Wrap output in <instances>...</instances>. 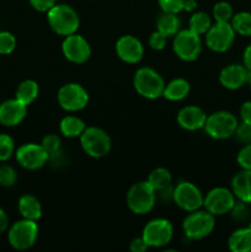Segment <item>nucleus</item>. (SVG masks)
Returning <instances> with one entry per match:
<instances>
[{
    "label": "nucleus",
    "mask_w": 251,
    "mask_h": 252,
    "mask_svg": "<svg viewBox=\"0 0 251 252\" xmlns=\"http://www.w3.org/2000/svg\"><path fill=\"white\" fill-rule=\"evenodd\" d=\"M47 19L51 29L61 36H69L75 33L79 29L78 14L71 6L65 4H56L48 12Z\"/></svg>",
    "instance_id": "nucleus-1"
},
{
    "label": "nucleus",
    "mask_w": 251,
    "mask_h": 252,
    "mask_svg": "<svg viewBox=\"0 0 251 252\" xmlns=\"http://www.w3.org/2000/svg\"><path fill=\"white\" fill-rule=\"evenodd\" d=\"M157 202V192L149 182H138L129 189L127 193L128 208L135 214H147L154 208Z\"/></svg>",
    "instance_id": "nucleus-2"
},
{
    "label": "nucleus",
    "mask_w": 251,
    "mask_h": 252,
    "mask_svg": "<svg viewBox=\"0 0 251 252\" xmlns=\"http://www.w3.org/2000/svg\"><path fill=\"white\" fill-rule=\"evenodd\" d=\"M134 88L140 96L154 100L164 94L165 81L161 75L153 69L140 68L134 75Z\"/></svg>",
    "instance_id": "nucleus-3"
},
{
    "label": "nucleus",
    "mask_w": 251,
    "mask_h": 252,
    "mask_svg": "<svg viewBox=\"0 0 251 252\" xmlns=\"http://www.w3.org/2000/svg\"><path fill=\"white\" fill-rule=\"evenodd\" d=\"M38 236V225L34 220L22 219L16 221L7 233L9 243L15 250H29L34 245Z\"/></svg>",
    "instance_id": "nucleus-4"
},
{
    "label": "nucleus",
    "mask_w": 251,
    "mask_h": 252,
    "mask_svg": "<svg viewBox=\"0 0 251 252\" xmlns=\"http://www.w3.org/2000/svg\"><path fill=\"white\" fill-rule=\"evenodd\" d=\"M216 219L208 211H193L185 218L182 228L187 238L192 240H201L213 231Z\"/></svg>",
    "instance_id": "nucleus-5"
},
{
    "label": "nucleus",
    "mask_w": 251,
    "mask_h": 252,
    "mask_svg": "<svg viewBox=\"0 0 251 252\" xmlns=\"http://www.w3.org/2000/svg\"><path fill=\"white\" fill-rule=\"evenodd\" d=\"M238 125V120L231 112L217 111V112L212 113L209 117H207L204 129L209 137L220 140L234 135Z\"/></svg>",
    "instance_id": "nucleus-6"
},
{
    "label": "nucleus",
    "mask_w": 251,
    "mask_h": 252,
    "mask_svg": "<svg viewBox=\"0 0 251 252\" xmlns=\"http://www.w3.org/2000/svg\"><path fill=\"white\" fill-rule=\"evenodd\" d=\"M80 143L84 152L93 158H103L111 150V138L98 127L85 128L80 135Z\"/></svg>",
    "instance_id": "nucleus-7"
},
{
    "label": "nucleus",
    "mask_w": 251,
    "mask_h": 252,
    "mask_svg": "<svg viewBox=\"0 0 251 252\" xmlns=\"http://www.w3.org/2000/svg\"><path fill=\"white\" fill-rule=\"evenodd\" d=\"M174 52L185 62L196 61L202 51L201 36L191 30H182L175 34Z\"/></svg>",
    "instance_id": "nucleus-8"
},
{
    "label": "nucleus",
    "mask_w": 251,
    "mask_h": 252,
    "mask_svg": "<svg viewBox=\"0 0 251 252\" xmlns=\"http://www.w3.org/2000/svg\"><path fill=\"white\" fill-rule=\"evenodd\" d=\"M235 41V31L230 22H216L206 33V44L217 53L226 52Z\"/></svg>",
    "instance_id": "nucleus-9"
},
{
    "label": "nucleus",
    "mask_w": 251,
    "mask_h": 252,
    "mask_svg": "<svg viewBox=\"0 0 251 252\" xmlns=\"http://www.w3.org/2000/svg\"><path fill=\"white\" fill-rule=\"evenodd\" d=\"M174 229L171 223L166 219L157 218L149 221L143 229L142 238L149 248H161L171 241Z\"/></svg>",
    "instance_id": "nucleus-10"
},
{
    "label": "nucleus",
    "mask_w": 251,
    "mask_h": 252,
    "mask_svg": "<svg viewBox=\"0 0 251 252\" xmlns=\"http://www.w3.org/2000/svg\"><path fill=\"white\" fill-rule=\"evenodd\" d=\"M58 102L62 108L69 112L83 110L89 102V94L81 85L75 83L65 84L58 91Z\"/></svg>",
    "instance_id": "nucleus-11"
},
{
    "label": "nucleus",
    "mask_w": 251,
    "mask_h": 252,
    "mask_svg": "<svg viewBox=\"0 0 251 252\" xmlns=\"http://www.w3.org/2000/svg\"><path fill=\"white\" fill-rule=\"evenodd\" d=\"M235 202L236 199L233 191L224 189V187H216L207 193L203 201V206L206 211L216 217L230 213Z\"/></svg>",
    "instance_id": "nucleus-12"
},
{
    "label": "nucleus",
    "mask_w": 251,
    "mask_h": 252,
    "mask_svg": "<svg viewBox=\"0 0 251 252\" xmlns=\"http://www.w3.org/2000/svg\"><path fill=\"white\" fill-rule=\"evenodd\" d=\"M172 199L180 208L186 212H193L203 206V194L191 182H180L174 189Z\"/></svg>",
    "instance_id": "nucleus-13"
},
{
    "label": "nucleus",
    "mask_w": 251,
    "mask_h": 252,
    "mask_svg": "<svg viewBox=\"0 0 251 252\" xmlns=\"http://www.w3.org/2000/svg\"><path fill=\"white\" fill-rule=\"evenodd\" d=\"M48 153L42 144L29 143L24 144L16 150V160L22 167L27 170L41 169L48 161Z\"/></svg>",
    "instance_id": "nucleus-14"
},
{
    "label": "nucleus",
    "mask_w": 251,
    "mask_h": 252,
    "mask_svg": "<svg viewBox=\"0 0 251 252\" xmlns=\"http://www.w3.org/2000/svg\"><path fill=\"white\" fill-rule=\"evenodd\" d=\"M62 51L64 57L71 63H85L91 56V48L89 42L80 34H69L62 44Z\"/></svg>",
    "instance_id": "nucleus-15"
},
{
    "label": "nucleus",
    "mask_w": 251,
    "mask_h": 252,
    "mask_svg": "<svg viewBox=\"0 0 251 252\" xmlns=\"http://www.w3.org/2000/svg\"><path fill=\"white\" fill-rule=\"evenodd\" d=\"M251 73L245 68L244 64H229L221 69L219 74V81L221 86L229 90H238L241 86L249 83Z\"/></svg>",
    "instance_id": "nucleus-16"
},
{
    "label": "nucleus",
    "mask_w": 251,
    "mask_h": 252,
    "mask_svg": "<svg viewBox=\"0 0 251 252\" xmlns=\"http://www.w3.org/2000/svg\"><path fill=\"white\" fill-rule=\"evenodd\" d=\"M116 52L117 56L126 63L135 64L143 58L144 48H143L142 42L134 36H122L116 43Z\"/></svg>",
    "instance_id": "nucleus-17"
},
{
    "label": "nucleus",
    "mask_w": 251,
    "mask_h": 252,
    "mask_svg": "<svg viewBox=\"0 0 251 252\" xmlns=\"http://www.w3.org/2000/svg\"><path fill=\"white\" fill-rule=\"evenodd\" d=\"M27 106L17 98L6 100L0 105V123L6 127H14L26 117Z\"/></svg>",
    "instance_id": "nucleus-18"
},
{
    "label": "nucleus",
    "mask_w": 251,
    "mask_h": 252,
    "mask_svg": "<svg viewBox=\"0 0 251 252\" xmlns=\"http://www.w3.org/2000/svg\"><path fill=\"white\" fill-rule=\"evenodd\" d=\"M207 115L201 107L186 106L177 113V122L182 128L187 130H198L204 127Z\"/></svg>",
    "instance_id": "nucleus-19"
},
{
    "label": "nucleus",
    "mask_w": 251,
    "mask_h": 252,
    "mask_svg": "<svg viewBox=\"0 0 251 252\" xmlns=\"http://www.w3.org/2000/svg\"><path fill=\"white\" fill-rule=\"evenodd\" d=\"M231 191L238 201L251 203V170L243 169L233 177Z\"/></svg>",
    "instance_id": "nucleus-20"
},
{
    "label": "nucleus",
    "mask_w": 251,
    "mask_h": 252,
    "mask_svg": "<svg viewBox=\"0 0 251 252\" xmlns=\"http://www.w3.org/2000/svg\"><path fill=\"white\" fill-rule=\"evenodd\" d=\"M228 246L233 252H251V228L236 229L228 239Z\"/></svg>",
    "instance_id": "nucleus-21"
},
{
    "label": "nucleus",
    "mask_w": 251,
    "mask_h": 252,
    "mask_svg": "<svg viewBox=\"0 0 251 252\" xmlns=\"http://www.w3.org/2000/svg\"><path fill=\"white\" fill-rule=\"evenodd\" d=\"M19 212L25 219L37 221L42 216V206L37 197L25 194L19 199Z\"/></svg>",
    "instance_id": "nucleus-22"
},
{
    "label": "nucleus",
    "mask_w": 251,
    "mask_h": 252,
    "mask_svg": "<svg viewBox=\"0 0 251 252\" xmlns=\"http://www.w3.org/2000/svg\"><path fill=\"white\" fill-rule=\"evenodd\" d=\"M189 93V84L188 81L185 80V79H174V80L170 81L164 89V94L162 96H165V98L170 101H180L184 100Z\"/></svg>",
    "instance_id": "nucleus-23"
},
{
    "label": "nucleus",
    "mask_w": 251,
    "mask_h": 252,
    "mask_svg": "<svg viewBox=\"0 0 251 252\" xmlns=\"http://www.w3.org/2000/svg\"><path fill=\"white\" fill-rule=\"evenodd\" d=\"M38 84L34 80L27 79V80H24L19 86H17L16 98L27 106L30 105V103L33 102V101L38 97Z\"/></svg>",
    "instance_id": "nucleus-24"
},
{
    "label": "nucleus",
    "mask_w": 251,
    "mask_h": 252,
    "mask_svg": "<svg viewBox=\"0 0 251 252\" xmlns=\"http://www.w3.org/2000/svg\"><path fill=\"white\" fill-rule=\"evenodd\" d=\"M61 132L62 134L65 135L66 138H75L80 137L81 133L85 130L86 126L83 122V120H80L79 117L75 116H66L62 120L61 126Z\"/></svg>",
    "instance_id": "nucleus-25"
},
{
    "label": "nucleus",
    "mask_w": 251,
    "mask_h": 252,
    "mask_svg": "<svg viewBox=\"0 0 251 252\" xmlns=\"http://www.w3.org/2000/svg\"><path fill=\"white\" fill-rule=\"evenodd\" d=\"M157 31L164 33L166 37H170V36H175V34L180 31L181 22H180V19L176 16V14H167V12H162L161 16L157 19Z\"/></svg>",
    "instance_id": "nucleus-26"
},
{
    "label": "nucleus",
    "mask_w": 251,
    "mask_h": 252,
    "mask_svg": "<svg viewBox=\"0 0 251 252\" xmlns=\"http://www.w3.org/2000/svg\"><path fill=\"white\" fill-rule=\"evenodd\" d=\"M171 174H170L169 170L165 169V167H157V169L153 170V171L150 172L149 177H148V182H149L150 186L155 189V192L171 186Z\"/></svg>",
    "instance_id": "nucleus-27"
},
{
    "label": "nucleus",
    "mask_w": 251,
    "mask_h": 252,
    "mask_svg": "<svg viewBox=\"0 0 251 252\" xmlns=\"http://www.w3.org/2000/svg\"><path fill=\"white\" fill-rule=\"evenodd\" d=\"M230 24L235 33L245 37L251 36V12L241 11L233 15Z\"/></svg>",
    "instance_id": "nucleus-28"
},
{
    "label": "nucleus",
    "mask_w": 251,
    "mask_h": 252,
    "mask_svg": "<svg viewBox=\"0 0 251 252\" xmlns=\"http://www.w3.org/2000/svg\"><path fill=\"white\" fill-rule=\"evenodd\" d=\"M212 26V20L206 12H194L189 19V30L197 34H204Z\"/></svg>",
    "instance_id": "nucleus-29"
},
{
    "label": "nucleus",
    "mask_w": 251,
    "mask_h": 252,
    "mask_svg": "<svg viewBox=\"0 0 251 252\" xmlns=\"http://www.w3.org/2000/svg\"><path fill=\"white\" fill-rule=\"evenodd\" d=\"M234 11L228 1H219L213 7V16L216 22H230Z\"/></svg>",
    "instance_id": "nucleus-30"
},
{
    "label": "nucleus",
    "mask_w": 251,
    "mask_h": 252,
    "mask_svg": "<svg viewBox=\"0 0 251 252\" xmlns=\"http://www.w3.org/2000/svg\"><path fill=\"white\" fill-rule=\"evenodd\" d=\"M231 218L238 223H248L250 220L251 211L249 203H245L243 201H236L234 204L233 209L230 211Z\"/></svg>",
    "instance_id": "nucleus-31"
},
{
    "label": "nucleus",
    "mask_w": 251,
    "mask_h": 252,
    "mask_svg": "<svg viewBox=\"0 0 251 252\" xmlns=\"http://www.w3.org/2000/svg\"><path fill=\"white\" fill-rule=\"evenodd\" d=\"M15 152V143L10 135L0 134V161H6Z\"/></svg>",
    "instance_id": "nucleus-32"
},
{
    "label": "nucleus",
    "mask_w": 251,
    "mask_h": 252,
    "mask_svg": "<svg viewBox=\"0 0 251 252\" xmlns=\"http://www.w3.org/2000/svg\"><path fill=\"white\" fill-rule=\"evenodd\" d=\"M17 180V174L15 169L10 165H1L0 166V186L11 187L14 186Z\"/></svg>",
    "instance_id": "nucleus-33"
},
{
    "label": "nucleus",
    "mask_w": 251,
    "mask_h": 252,
    "mask_svg": "<svg viewBox=\"0 0 251 252\" xmlns=\"http://www.w3.org/2000/svg\"><path fill=\"white\" fill-rule=\"evenodd\" d=\"M16 47V38L7 31L0 32V54H10Z\"/></svg>",
    "instance_id": "nucleus-34"
},
{
    "label": "nucleus",
    "mask_w": 251,
    "mask_h": 252,
    "mask_svg": "<svg viewBox=\"0 0 251 252\" xmlns=\"http://www.w3.org/2000/svg\"><path fill=\"white\" fill-rule=\"evenodd\" d=\"M185 0H159L160 9L167 14H179L184 10Z\"/></svg>",
    "instance_id": "nucleus-35"
},
{
    "label": "nucleus",
    "mask_w": 251,
    "mask_h": 252,
    "mask_svg": "<svg viewBox=\"0 0 251 252\" xmlns=\"http://www.w3.org/2000/svg\"><path fill=\"white\" fill-rule=\"evenodd\" d=\"M236 161L241 169L251 170V143L250 144H244L240 152L238 153Z\"/></svg>",
    "instance_id": "nucleus-36"
},
{
    "label": "nucleus",
    "mask_w": 251,
    "mask_h": 252,
    "mask_svg": "<svg viewBox=\"0 0 251 252\" xmlns=\"http://www.w3.org/2000/svg\"><path fill=\"white\" fill-rule=\"evenodd\" d=\"M42 147L46 149L48 155L54 154V153L61 150V139L57 134H48L42 139Z\"/></svg>",
    "instance_id": "nucleus-37"
},
{
    "label": "nucleus",
    "mask_w": 251,
    "mask_h": 252,
    "mask_svg": "<svg viewBox=\"0 0 251 252\" xmlns=\"http://www.w3.org/2000/svg\"><path fill=\"white\" fill-rule=\"evenodd\" d=\"M234 135L236 137V139L239 140L243 144H250L251 143V123L241 122L240 125H238L236 127L235 133Z\"/></svg>",
    "instance_id": "nucleus-38"
},
{
    "label": "nucleus",
    "mask_w": 251,
    "mask_h": 252,
    "mask_svg": "<svg viewBox=\"0 0 251 252\" xmlns=\"http://www.w3.org/2000/svg\"><path fill=\"white\" fill-rule=\"evenodd\" d=\"M166 38L164 33H161L160 31H155L150 34L149 38V44L153 49L155 51H161V49L165 48L166 46Z\"/></svg>",
    "instance_id": "nucleus-39"
},
{
    "label": "nucleus",
    "mask_w": 251,
    "mask_h": 252,
    "mask_svg": "<svg viewBox=\"0 0 251 252\" xmlns=\"http://www.w3.org/2000/svg\"><path fill=\"white\" fill-rule=\"evenodd\" d=\"M32 7L39 12H48L56 5L57 0H30Z\"/></svg>",
    "instance_id": "nucleus-40"
},
{
    "label": "nucleus",
    "mask_w": 251,
    "mask_h": 252,
    "mask_svg": "<svg viewBox=\"0 0 251 252\" xmlns=\"http://www.w3.org/2000/svg\"><path fill=\"white\" fill-rule=\"evenodd\" d=\"M129 249H130V251H133V252H145L148 249H149V246H148V244L145 243L144 239L140 236V238L134 239V240L130 243Z\"/></svg>",
    "instance_id": "nucleus-41"
},
{
    "label": "nucleus",
    "mask_w": 251,
    "mask_h": 252,
    "mask_svg": "<svg viewBox=\"0 0 251 252\" xmlns=\"http://www.w3.org/2000/svg\"><path fill=\"white\" fill-rule=\"evenodd\" d=\"M241 122L251 123V101H246L240 107Z\"/></svg>",
    "instance_id": "nucleus-42"
},
{
    "label": "nucleus",
    "mask_w": 251,
    "mask_h": 252,
    "mask_svg": "<svg viewBox=\"0 0 251 252\" xmlns=\"http://www.w3.org/2000/svg\"><path fill=\"white\" fill-rule=\"evenodd\" d=\"M243 61H244V65H245V68L251 73V43L249 44V46L245 48V51H244Z\"/></svg>",
    "instance_id": "nucleus-43"
},
{
    "label": "nucleus",
    "mask_w": 251,
    "mask_h": 252,
    "mask_svg": "<svg viewBox=\"0 0 251 252\" xmlns=\"http://www.w3.org/2000/svg\"><path fill=\"white\" fill-rule=\"evenodd\" d=\"M9 226V218L2 208H0V234L4 233Z\"/></svg>",
    "instance_id": "nucleus-44"
},
{
    "label": "nucleus",
    "mask_w": 251,
    "mask_h": 252,
    "mask_svg": "<svg viewBox=\"0 0 251 252\" xmlns=\"http://www.w3.org/2000/svg\"><path fill=\"white\" fill-rule=\"evenodd\" d=\"M197 7V1L196 0H185L184 2V10L187 12L194 11V9Z\"/></svg>",
    "instance_id": "nucleus-45"
},
{
    "label": "nucleus",
    "mask_w": 251,
    "mask_h": 252,
    "mask_svg": "<svg viewBox=\"0 0 251 252\" xmlns=\"http://www.w3.org/2000/svg\"><path fill=\"white\" fill-rule=\"evenodd\" d=\"M249 85H250V90H251V76H250V79H249Z\"/></svg>",
    "instance_id": "nucleus-46"
},
{
    "label": "nucleus",
    "mask_w": 251,
    "mask_h": 252,
    "mask_svg": "<svg viewBox=\"0 0 251 252\" xmlns=\"http://www.w3.org/2000/svg\"><path fill=\"white\" fill-rule=\"evenodd\" d=\"M249 226H250V228H251V223H250V224H249Z\"/></svg>",
    "instance_id": "nucleus-47"
}]
</instances>
